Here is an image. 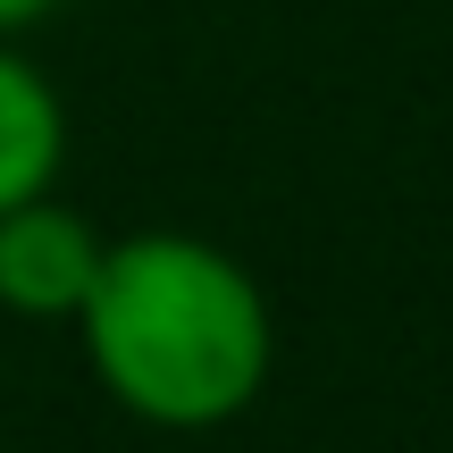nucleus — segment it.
Instances as JSON below:
<instances>
[{"instance_id": "nucleus-1", "label": "nucleus", "mask_w": 453, "mask_h": 453, "mask_svg": "<svg viewBox=\"0 0 453 453\" xmlns=\"http://www.w3.org/2000/svg\"><path fill=\"white\" fill-rule=\"evenodd\" d=\"M76 336L101 395L127 420L168 428V437L243 420L277 361L260 277L185 226H143V235H118L101 252Z\"/></svg>"}, {"instance_id": "nucleus-2", "label": "nucleus", "mask_w": 453, "mask_h": 453, "mask_svg": "<svg viewBox=\"0 0 453 453\" xmlns=\"http://www.w3.org/2000/svg\"><path fill=\"white\" fill-rule=\"evenodd\" d=\"M101 252L110 243L93 235V219H76L50 194L0 211V311L9 319H76L101 277Z\"/></svg>"}, {"instance_id": "nucleus-3", "label": "nucleus", "mask_w": 453, "mask_h": 453, "mask_svg": "<svg viewBox=\"0 0 453 453\" xmlns=\"http://www.w3.org/2000/svg\"><path fill=\"white\" fill-rule=\"evenodd\" d=\"M67 168V101L26 50L0 34V211L50 194Z\"/></svg>"}, {"instance_id": "nucleus-4", "label": "nucleus", "mask_w": 453, "mask_h": 453, "mask_svg": "<svg viewBox=\"0 0 453 453\" xmlns=\"http://www.w3.org/2000/svg\"><path fill=\"white\" fill-rule=\"evenodd\" d=\"M50 9H59V0H0V34H26V26H42Z\"/></svg>"}]
</instances>
